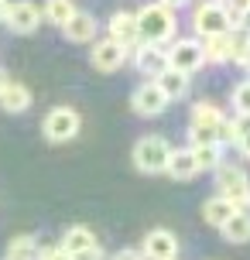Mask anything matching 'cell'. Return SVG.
Here are the masks:
<instances>
[{"instance_id":"obj_1","label":"cell","mask_w":250,"mask_h":260,"mask_svg":"<svg viewBox=\"0 0 250 260\" xmlns=\"http://www.w3.org/2000/svg\"><path fill=\"white\" fill-rule=\"evenodd\" d=\"M137 35L144 45H161L175 35V11L165 4H147L137 11Z\"/></svg>"},{"instance_id":"obj_2","label":"cell","mask_w":250,"mask_h":260,"mask_svg":"<svg viewBox=\"0 0 250 260\" xmlns=\"http://www.w3.org/2000/svg\"><path fill=\"white\" fill-rule=\"evenodd\" d=\"M171 147L161 134H147L141 141L134 144V165L137 171H144V175H158V171H168V161H171Z\"/></svg>"},{"instance_id":"obj_3","label":"cell","mask_w":250,"mask_h":260,"mask_svg":"<svg viewBox=\"0 0 250 260\" xmlns=\"http://www.w3.org/2000/svg\"><path fill=\"white\" fill-rule=\"evenodd\" d=\"M216 188H220V199H226L233 209L247 212L250 206V178L237 165H220L216 168Z\"/></svg>"},{"instance_id":"obj_4","label":"cell","mask_w":250,"mask_h":260,"mask_svg":"<svg viewBox=\"0 0 250 260\" xmlns=\"http://www.w3.org/2000/svg\"><path fill=\"white\" fill-rule=\"evenodd\" d=\"M192 27H196V35L202 38H216V35H226L233 21H230V14H226L223 4H216V0H206V4H199L196 14H192Z\"/></svg>"},{"instance_id":"obj_5","label":"cell","mask_w":250,"mask_h":260,"mask_svg":"<svg viewBox=\"0 0 250 260\" xmlns=\"http://www.w3.org/2000/svg\"><path fill=\"white\" fill-rule=\"evenodd\" d=\"M79 127H82V120H79V113H76L72 106H55L52 113L45 117V123H41L45 137H48L52 144H66V141H72V137L79 134Z\"/></svg>"},{"instance_id":"obj_6","label":"cell","mask_w":250,"mask_h":260,"mask_svg":"<svg viewBox=\"0 0 250 260\" xmlns=\"http://www.w3.org/2000/svg\"><path fill=\"white\" fill-rule=\"evenodd\" d=\"M206 62L202 58V45H199L196 38H185V41H175L168 48V69H175V72H185V76H192L199 65Z\"/></svg>"},{"instance_id":"obj_7","label":"cell","mask_w":250,"mask_h":260,"mask_svg":"<svg viewBox=\"0 0 250 260\" xmlns=\"http://www.w3.org/2000/svg\"><path fill=\"white\" fill-rule=\"evenodd\" d=\"M131 106H134V113H141V117H158V113H165L168 100H165V92L158 89V82L151 79V82H144V86L134 89Z\"/></svg>"},{"instance_id":"obj_8","label":"cell","mask_w":250,"mask_h":260,"mask_svg":"<svg viewBox=\"0 0 250 260\" xmlns=\"http://www.w3.org/2000/svg\"><path fill=\"white\" fill-rule=\"evenodd\" d=\"M147 260H175L178 257V240L171 230H151L144 236V250H141Z\"/></svg>"},{"instance_id":"obj_9","label":"cell","mask_w":250,"mask_h":260,"mask_svg":"<svg viewBox=\"0 0 250 260\" xmlns=\"http://www.w3.org/2000/svg\"><path fill=\"white\" fill-rule=\"evenodd\" d=\"M7 24H11V31H17V35H31V31H38V24H41L38 4H31V0H17V4H11V11H7Z\"/></svg>"},{"instance_id":"obj_10","label":"cell","mask_w":250,"mask_h":260,"mask_svg":"<svg viewBox=\"0 0 250 260\" xmlns=\"http://www.w3.org/2000/svg\"><path fill=\"white\" fill-rule=\"evenodd\" d=\"M127 58V48H120L117 41H92V69L96 72H117Z\"/></svg>"},{"instance_id":"obj_11","label":"cell","mask_w":250,"mask_h":260,"mask_svg":"<svg viewBox=\"0 0 250 260\" xmlns=\"http://www.w3.org/2000/svg\"><path fill=\"white\" fill-rule=\"evenodd\" d=\"M110 41H117L120 48H134L141 35H137V14L131 11H120L110 17Z\"/></svg>"},{"instance_id":"obj_12","label":"cell","mask_w":250,"mask_h":260,"mask_svg":"<svg viewBox=\"0 0 250 260\" xmlns=\"http://www.w3.org/2000/svg\"><path fill=\"white\" fill-rule=\"evenodd\" d=\"M58 247L76 260V257H82V253L100 250V243H96V236H92L89 226H72V230H66V236H62V243H58Z\"/></svg>"},{"instance_id":"obj_13","label":"cell","mask_w":250,"mask_h":260,"mask_svg":"<svg viewBox=\"0 0 250 260\" xmlns=\"http://www.w3.org/2000/svg\"><path fill=\"white\" fill-rule=\"evenodd\" d=\"M137 72H151L158 79L161 72H168V52L161 45H137Z\"/></svg>"},{"instance_id":"obj_14","label":"cell","mask_w":250,"mask_h":260,"mask_svg":"<svg viewBox=\"0 0 250 260\" xmlns=\"http://www.w3.org/2000/svg\"><path fill=\"white\" fill-rule=\"evenodd\" d=\"M62 35H66L69 41H76V45L92 41V38H96V17H92V14L76 11V14H72V21H69V24H62Z\"/></svg>"},{"instance_id":"obj_15","label":"cell","mask_w":250,"mask_h":260,"mask_svg":"<svg viewBox=\"0 0 250 260\" xmlns=\"http://www.w3.org/2000/svg\"><path fill=\"white\" fill-rule=\"evenodd\" d=\"M0 106H4L7 113H24L27 106H31V89H27L24 82L7 79V86H4V92H0Z\"/></svg>"},{"instance_id":"obj_16","label":"cell","mask_w":250,"mask_h":260,"mask_svg":"<svg viewBox=\"0 0 250 260\" xmlns=\"http://www.w3.org/2000/svg\"><path fill=\"white\" fill-rule=\"evenodd\" d=\"M168 175L175 178V182H189L192 175H199V165H196V154H192V147H178V151H171Z\"/></svg>"},{"instance_id":"obj_17","label":"cell","mask_w":250,"mask_h":260,"mask_svg":"<svg viewBox=\"0 0 250 260\" xmlns=\"http://www.w3.org/2000/svg\"><path fill=\"white\" fill-rule=\"evenodd\" d=\"M226 123V113L212 103H196L192 106V127H209L216 130V141H220V127Z\"/></svg>"},{"instance_id":"obj_18","label":"cell","mask_w":250,"mask_h":260,"mask_svg":"<svg viewBox=\"0 0 250 260\" xmlns=\"http://www.w3.org/2000/svg\"><path fill=\"white\" fill-rule=\"evenodd\" d=\"M233 212H240V209H233L226 199H220V195H212L209 202L202 206V219L209 222V226H216V230H223L226 222L233 219Z\"/></svg>"},{"instance_id":"obj_19","label":"cell","mask_w":250,"mask_h":260,"mask_svg":"<svg viewBox=\"0 0 250 260\" xmlns=\"http://www.w3.org/2000/svg\"><path fill=\"white\" fill-rule=\"evenodd\" d=\"M154 82H158V89L165 92V100H168V103H171V100H182L185 92H189V76H185V72H175V69L161 72Z\"/></svg>"},{"instance_id":"obj_20","label":"cell","mask_w":250,"mask_h":260,"mask_svg":"<svg viewBox=\"0 0 250 260\" xmlns=\"http://www.w3.org/2000/svg\"><path fill=\"white\" fill-rule=\"evenodd\" d=\"M220 233H223L226 243H247L250 240V212H233V219L226 222Z\"/></svg>"},{"instance_id":"obj_21","label":"cell","mask_w":250,"mask_h":260,"mask_svg":"<svg viewBox=\"0 0 250 260\" xmlns=\"http://www.w3.org/2000/svg\"><path fill=\"white\" fill-rule=\"evenodd\" d=\"M226 45H230V62L240 65V58L250 52V27H243V24L230 27L226 31Z\"/></svg>"},{"instance_id":"obj_22","label":"cell","mask_w":250,"mask_h":260,"mask_svg":"<svg viewBox=\"0 0 250 260\" xmlns=\"http://www.w3.org/2000/svg\"><path fill=\"white\" fill-rule=\"evenodd\" d=\"M38 243H35V236H14L11 243H7V260H38Z\"/></svg>"},{"instance_id":"obj_23","label":"cell","mask_w":250,"mask_h":260,"mask_svg":"<svg viewBox=\"0 0 250 260\" xmlns=\"http://www.w3.org/2000/svg\"><path fill=\"white\" fill-rule=\"evenodd\" d=\"M72 14H76L72 0H48V4H45V11H41V17L62 27V24H69V21H72Z\"/></svg>"},{"instance_id":"obj_24","label":"cell","mask_w":250,"mask_h":260,"mask_svg":"<svg viewBox=\"0 0 250 260\" xmlns=\"http://www.w3.org/2000/svg\"><path fill=\"white\" fill-rule=\"evenodd\" d=\"M202 58H206V62H230V45H226V35L202 38Z\"/></svg>"},{"instance_id":"obj_25","label":"cell","mask_w":250,"mask_h":260,"mask_svg":"<svg viewBox=\"0 0 250 260\" xmlns=\"http://www.w3.org/2000/svg\"><path fill=\"white\" fill-rule=\"evenodd\" d=\"M192 154H196V165L199 171H216L223 161H220V144H209V147H192Z\"/></svg>"},{"instance_id":"obj_26","label":"cell","mask_w":250,"mask_h":260,"mask_svg":"<svg viewBox=\"0 0 250 260\" xmlns=\"http://www.w3.org/2000/svg\"><path fill=\"white\" fill-rule=\"evenodd\" d=\"M233 110H237V117H250V79L233 89Z\"/></svg>"},{"instance_id":"obj_27","label":"cell","mask_w":250,"mask_h":260,"mask_svg":"<svg viewBox=\"0 0 250 260\" xmlns=\"http://www.w3.org/2000/svg\"><path fill=\"white\" fill-rule=\"evenodd\" d=\"M189 141H192V147H209V144H220V141H216V130H209V127H189Z\"/></svg>"},{"instance_id":"obj_28","label":"cell","mask_w":250,"mask_h":260,"mask_svg":"<svg viewBox=\"0 0 250 260\" xmlns=\"http://www.w3.org/2000/svg\"><path fill=\"white\" fill-rule=\"evenodd\" d=\"M230 127H233V141H243V137H250V117H233L230 120Z\"/></svg>"},{"instance_id":"obj_29","label":"cell","mask_w":250,"mask_h":260,"mask_svg":"<svg viewBox=\"0 0 250 260\" xmlns=\"http://www.w3.org/2000/svg\"><path fill=\"white\" fill-rule=\"evenodd\" d=\"M38 260H72L62 247H41L38 250Z\"/></svg>"},{"instance_id":"obj_30","label":"cell","mask_w":250,"mask_h":260,"mask_svg":"<svg viewBox=\"0 0 250 260\" xmlns=\"http://www.w3.org/2000/svg\"><path fill=\"white\" fill-rule=\"evenodd\" d=\"M110 260H144V253H141V250H120V253H113Z\"/></svg>"},{"instance_id":"obj_31","label":"cell","mask_w":250,"mask_h":260,"mask_svg":"<svg viewBox=\"0 0 250 260\" xmlns=\"http://www.w3.org/2000/svg\"><path fill=\"white\" fill-rule=\"evenodd\" d=\"M237 147H240V154H243V157H247V161H250V137H243V141H240Z\"/></svg>"},{"instance_id":"obj_32","label":"cell","mask_w":250,"mask_h":260,"mask_svg":"<svg viewBox=\"0 0 250 260\" xmlns=\"http://www.w3.org/2000/svg\"><path fill=\"white\" fill-rule=\"evenodd\" d=\"M158 4H165V7H171V11H175V7H182V4H189V0H158Z\"/></svg>"},{"instance_id":"obj_33","label":"cell","mask_w":250,"mask_h":260,"mask_svg":"<svg viewBox=\"0 0 250 260\" xmlns=\"http://www.w3.org/2000/svg\"><path fill=\"white\" fill-rule=\"evenodd\" d=\"M7 11H11V4H7V0H0V21H7Z\"/></svg>"},{"instance_id":"obj_34","label":"cell","mask_w":250,"mask_h":260,"mask_svg":"<svg viewBox=\"0 0 250 260\" xmlns=\"http://www.w3.org/2000/svg\"><path fill=\"white\" fill-rule=\"evenodd\" d=\"M240 65H243V72H250V52L243 55V58H240Z\"/></svg>"},{"instance_id":"obj_35","label":"cell","mask_w":250,"mask_h":260,"mask_svg":"<svg viewBox=\"0 0 250 260\" xmlns=\"http://www.w3.org/2000/svg\"><path fill=\"white\" fill-rule=\"evenodd\" d=\"M4 86H7V76H4V69H0V92H4Z\"/></svg>"},{"instance_id":"obj_36","label":"cell","mask_w":250,"mask_h":260,"mask_svg":"<svg viewBox=\"0 0 250 260\" xmlns=\"http://www.w3.org/2000/svg\"><path fill=\"white\" fill-rule=\"evenodd\" d=\"M216 4H223V0H216Z\"/></svg>"}]
</instances>
